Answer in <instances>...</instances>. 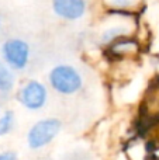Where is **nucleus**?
I'll return each mask as SVG.
<instances>
[{"label": "nucleus", "mask_w": 159, "mask_h": 160, "mask_svg": "<svg viewBox=\"0 0 159 160\" xmlns=\"http://www.w3.org/2000/svg\"><path fill=\"white\" fill-rule=\"evenodd\" d=\"M48 83L51 88L61 96H73L83 87V78L75 66L59 63L49 70Z\"/></svg>", "instance_id": "1"}, {"label": "nucleus", "mask_w": 159, "mask_h": 160, "mask_svg": "<svg viewBox=\"0 0 159 160\" xmlns=\"http://www.w3.org/2000/svg\"><path fill=\"white\" fill-rule=\"evenodd\" d=\"M2 59L10 69L13 70H24L28 66L31 59V48L25 39L13 38L6 39L0 48Z\"/></svg>", "instance_id": "2"}, {"label": "nucleus", "mask_w": 159, "mask_h": 160, "mask_svg": "<svg viewBox=\"0 0 159 160\" xmlns=\"http://www.w3.org/2000/svg\"><path fill=\"white\" fill-rule=\"evenodd\" d=\"M61 129H62L61 119L54 118V117L42 118L39 121H37L28 129V133H27L28 148L33 150H38L45 148L58 136Z\"/></svg>", "instance_id": "3"}, {"label": "nucleus", "mask_w": 159, "mask_h": 160, "mask_svg": "<svg viewBox=\"0 0 159 160\" xmlns=\"http://www.w3.org/2000/svg\"><path fill=\"white\" fill-rule=\"evenodd\" d=\"M18 102L28 111H39L47 105L48 88L39 80H27L17 93Z\"/></svg>", "instance_id": "4"}, {"label": "nucleus", "mask_w": 159, "mask_h": 160, "mask_svg": "<svg viewBox=\"0 0 159 160\" xmlns=\"http://www.w3.org/2000/svg\"><path fill=\"white\" fill-rule=\"evenodd\" d=\"M51 8L58 18L78 21L87 13V0H51Z\"/></svg>", "instance_id": "5"}, {"label": "nucleus", "mask_w": 159, "mask_h": 160, "mask_svg": "<svg viewBox=\"0 0 159 160\" xmlns=\"http://www.w3.org/2000/svg\"><path fill=\"white\" fill-rule=\"evenodd\" d=\"M107 49L113 58H127V56H132L138 53L140 44L132 37H126V38L117 39L113 44H110Z\"/></svg>", "instance_id": "6"}, {"label": "nucleus", "mask_w": 159, "mask_h": 160, "mask_svg": "<svg viewBox=\"0 0 159 160\" xmlns=\"http://www.w3.org/2000/svg\"><path fill=\"white\" fill-rule=\"evenodd\" d=\"M16 84L14 70L10 69L4 62H0V93H10Z\"/></svg>", "instance_id": "7"}, {"label": "nucleus", "mask_w": 159, "mask_h": 160, "mask_svg": "<svg viewBox=\"0 0 159 160\" xmlns=\"http://www.w3.org/2000/svg\"><path fill=\"white\" fill-rule=\"evenodd\" d=\"M110 10H124L131 11L137 4V0H104Z\"/></svg>", "instance_id": "8"}, {"label": "nucleus", "mask_w": 159, "mask_h": 160, "mask_svg": "<svg viewBox=\"0 0 159 160\" xmlns=\"http://www.w3.org/2000/svg\"><path fill=\"white\" fill-rule=\"evenodd\" d=\"M14 127V112L13 111H6L0 117V136H4L13 129Z\"/></svg>", "instance_id": "9"}, {"label": "nucleus", "mask_w": 159, "mask_h": 160, "mask_svg": "<svg viewBox=\"0 0 159 160\" xmlns=\"http://www.w3.org/2000/svg\"><path fill=\"white\" fill-rule=\"evenodd\" d=\"M0 160H17V155L13 150H7V152L0 153Z\"/></svg>", "instance_id": "10"}, {"label": "nucleus", "mask_w": 159, "mask_h": 160, "mask_svg": "<svg viewBox=\"0 0 159 160\" xmlns=\"http://www.w3.org/2000/svg\"><path fill=\"white\" fill-rule=\"evenodd\" d=\"M0 28H2V18H0Z\"/></svg>", "instance_id": "11"}]
</instances>
